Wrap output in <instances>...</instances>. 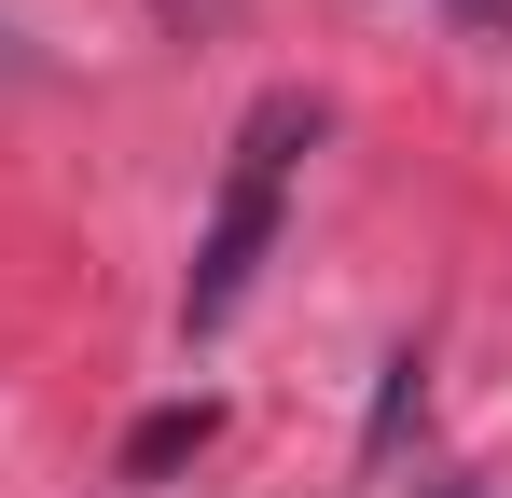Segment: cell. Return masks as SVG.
<instances>
[{"label": "cell", "instance_id": "obj_3", "mask_svg": "<svg viewBox=\"0 0 512 498\" xmlns=\"http://www.w3.org/2000/svg\"><path fill=\"white\" fill-rule=\"evenodd\" d=\"M443 14H471V28H499V42H512V0H443Z\"/></svg>", "mask_w": 512, "mask_h": 498}, {"label": "cell", "instance_id": "obj_4", "mask_svg": "<svg viewBox=\"0 0 512 498\" xmlns=\"http://www.w3.org/2000/svg\"><path fill=\"white\" fill-rule=\"evenodd\" d=\"M429 498H457V485H429Z\"/></svg>", "mask_w": 512, "mask_h": 498}, {"label": "cell", "instance_id": "obj_2", "mask_svg": "<svg viewBox=\"0 0 512 498\" xmlns=\"http://www.w3.org/2000/svg\"><path fill=\"white\" fill-rule=\"evenodd\" d=\"M208 429H222L208 402H167V415H139V429H125V485H153V471H180V457H194Z\"/></svg>", "mask_w": 512, "mask_h": 498}, {"label": "cell", "instance_id": "obj_1", "mask_svg": "<svg viewBox=\"0 0 512 498\" xmlns=\"http://www.w3.org/2000/svg\"><path fill=\"white\" fill-rule=\"evenodd\" d=\"M319 153V97H263L250 125H236V166H222V194H208V236H194V277H180V332H222L250 305L263 249H277V208H291V166Z\"/></svg>", "mask_w": 512, "mask_h": 498}]
</instances>
